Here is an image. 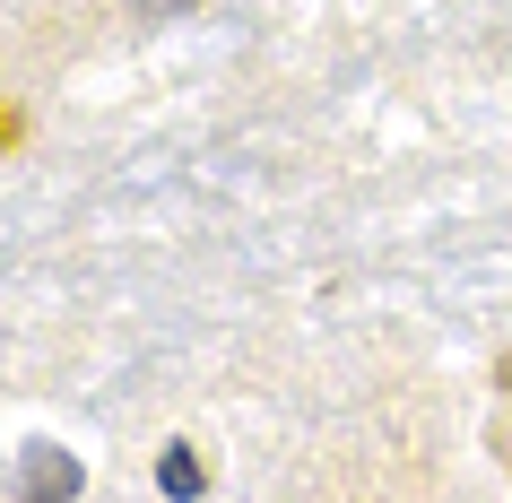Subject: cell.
<instances>
[{
	"instance_id": "7a4b0ae2",
	"label": "cell",
	"mask_w": 512,
	"mask_h": 503,
	"mask_svg": "<svg viewBox=\"0 0 512 503\" xmlns=\"http://www.w3.org/2000/svg\"><path fill=\"white\" fill-rule=\"evenodd\" d=\"M157 486H165V495H200V460H191V451H165Z\"/></svg>"
},
{
	"instance_id": "6da1fadb",
	"label": "cell",
	"mask_w": 512,
	"mask_h": 503,
	"mask_svg": "<svg viewBox=\"0 0 512 503\" xmlns=\"http://www.w3.org/2000/svg\"><path fill=\"white\" fill-rule=\"evenodd\" d=\"M27 495H79V469L61 451H27Z\"/></svg>"
}]
</instances>
